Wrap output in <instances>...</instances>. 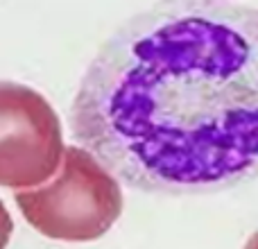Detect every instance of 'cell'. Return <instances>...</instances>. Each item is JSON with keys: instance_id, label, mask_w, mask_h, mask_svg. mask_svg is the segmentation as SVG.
<instances>
[{"instance_id": "7a4b0ae2", "label": "cell", "mask_w": 258, "mask_h": 249, "mask_svg": "<svg viewBox=\"0 0 258 249\" xmlns=\"http://www.w3.org/2000/svg\"><path fill=\"white\" fill-rule=\"evenodd\" d=\"M23 218L45 238L91 242L102 238L122 213L120 181L82 145L63 147L48 181L14 193Z\"/></svg>"}, {"instance_id": "6da1fadb", "label": "cell", "mask_w": 258, "mask_h": 249, "mask_svg": "<svg viewBox=\"0 0 258 249\" xmlns=\"http://www.w3.org/2000/svg\"><path fill=\"white\" fill-rule=\"evenodd\" d=\"M75 141L143 193L200 195L258 174V9L156 0L89 64Z\"/></svg>"}, {"instance_id": "277c9868", "label": "cell", "mask_w": 258, "mask_h": 249, "mask_svg": "<svg viewBox=\"0 0 258 249\" xmlns=\"http://www.w3.org/2000/svg\"><path fill=\"white\" fill-rule=\"evenodd\" d=\"M14 231V222H12V215L9 211L5 209V204L0 202V249H5L9 245V238H12Z\"/></svg>"}, {"instance_id": "5b68a950", "label": "cell", "mask_w": 258, "mask_h": 249, "mask_svg": "<svg viewBox=\"0 0 258 249\" xmlns=\"http://www.w3.org/2000/svg\"><path fill=\"white\" fill-rule=\"evenodd\" d=\"M245 249H258V231L254 233V236L247 240V245H245Z\"/></svg>"}, {"instance_id": "3957f363", "label": "cell", "mask_w": 258, "mask_h": 249, "mask_svg": "<svg viewBox=\"0 0 258 249\" xmlns=\"http://www.w3.org/2000/svg\"><path fill=\"white\" fill-rule=\"evenodd\" d=\"M63 147L52 104L25 84L0 82V186L23 191L48 181Z\"/></svg>"}]
</instances>
